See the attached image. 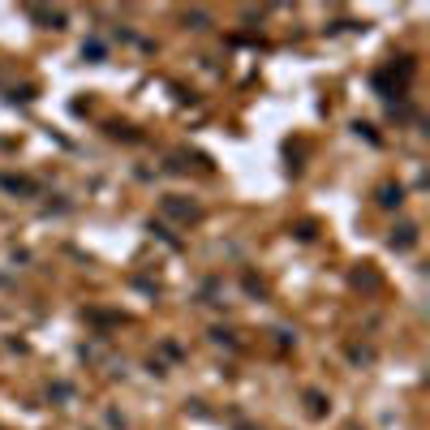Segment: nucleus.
I'll list each match as a JSON object with an SVG mask.
<instances>
[{"label": "nucleus", "instance_id": "nucleus-2", "mask_svg": "<svg viewBox=\"0 0 430 430\" xmlns=\"http://www.w3.org/2000/svg\"><path fill=\"white\" fill-rule=\"evenodd\" d=\"M164 211L177 215V219H198V215H202L194 202H181V198H164Z\"/></svg>", "mask_w": 430, "mask_h": 430}, {"label": "nucleus", "instance_id": "nucleus-3", "mask_svg": "<svg viewBox=\"0 0 430 430\" xmlns=\"http://www.w3.org/2000/svg\"><path fill=\"white\" fill-rule=\"evenodd\" d=\"M379 202H383V206H401V202H405L401 185H383V189H379Z\"/></svg>", "mask_w": 430, "mask_h": 430}, {"label": "nucleus", "instance_id": "nucleus-4", "mask_svg": "<svg viewBox=\"0 0 430 430\" xmlns=\"http://www.w3.org/2000/svg\"><path fill=\"white\" fill-rule=\"evenodd\" d=\"M0 185H5V189H22V194H35V185H30V181H18V177H5Z\"/></svg>", "mask_w": 430, "mask_h": 430}, {"label": "nucleus", "instance_id": "nucleus-5", "mask_svg": "<svg viewBox=\"0 0 430 430\" xmlns=\"http://www.w3.org/2000/svg\"><path fill=\"white\" fill-rule=\"evenodd\" d=\"M306 401H310V413H314V418H318V413H323V396H318V392H310V396H306Z\"/></svg>", "mask_w": 430, "mask_h": 430}, {"label": "nucleus", "instance_id": "nucleus-1", "mask_svg": "<svg viewBox=\"0 0 430 430\" xmlns=\"http://www.w3.org/2000/svg\"><path fill=\"white\" fill-rule=\"evenodd\" d=\"M387 246H392V250H413V246H418V228H413V224H401V228H392Z\"/></svg>", "mask_w": 430, "mask_h": 430}]
</instances>
